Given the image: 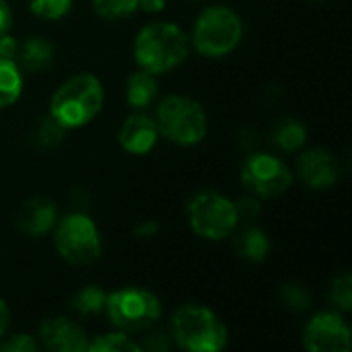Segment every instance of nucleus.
<instances>
[{"instance_id":"obj_1","label":"nucleus","mask_w":352,"mask_h":352,"mask_svg":"<svg viewBox=\"0 0 352 352\" xmlns=\"http://www.w3.org/2000/svg\"><path fill=\"white\" fill-rule=\"evenodd\" d=\"M132 52L140 68L153 74H165L188 60L190 43L188 35L175 23L157 21L138 31Z\"/></svg>"},{"instance_id":"obj_2","label":"nucleus","mask_w":352,"mask_h":352,"mask_svg":"<svg viewBox=\"0 0 352 352\" xmlns=\"http://www.w3.org/2000/svg\"><path fill=\"white\" fill-rule=\"evenodd\" d=\"M103 107V87L95 74L80 72L64 80L50 99V116L66 130H76L95 120Z\"/></svg>"},{"instance_id":"obj_3","label":"nucleus","mask_w":352,"mask_h":352,"mask_svg":"<svg viewBox=\"0 0 352 352\" xmlns=\"http://www.w3.org/2000/svg\"><path fill=\"white\" fill-rule=\"evenodd\" d=\"M171 338L182 351L219 352L227 346L229 332L212 309L188 303L171 318Z\"/></svg>"},{"instance_id":"obj_4","label":"nucleus","mask_w":352,"mask_h":352,"mask_svg":"<svg viewBox=\"0 0 352 352\" xmlns=\"http://www.w3.org/2000/svg\"><path fill=\"white\" fill-rule=\"evenodd\" d=\"M243 37L241 16L223 4L204 8L192 29V43L200 56L225 58L237 50Z\"/></svg>"},{"instance_id":"obj_5","label":"nucleus","mask_w":352,"mask_h":352,"mask_svg":"<svg viewBox=\"0 0 352 352\" xmlns=\"http://www.w3.org/2000/svg\"><path fill=\"white\" fill-rule=\"evenodd\" d=\"M157 128L163 138L177 146H194L206 138L208 118L204 107L186 95L165 97L157 107Z\"/></svg>"},{"instance_id":"obj_6","label":"nucleus","mask_w":352,"mask_h":352,"mask_svg":"<svg viewBox=\"0 0 352 352\" xmlns=\"http://www.w3.org/2000/svg\"><path fill=\"white\" fill-rule=\"evenodd\" d=\"M105 314L116 330L144 332L161 320L163 307L155 293L142 287H122L107 293Z\"/></svg>"},{"instance_id":"obj_7","label":"nucleus","mask_w":352,"mask_h":352,"mask_svg":"<svg viewBox=\"0 0 352 352\" xmlns=\"http://www.w3.org/2000/svg\"><path fill=\"white\" fill-rule=\"evenodd\" d=\"M188 223L198 237L206 241H221L237 229L239 214L233 200L219 192L202 190L188 202Z\"/></svg>"},{"instance_id":"obj_8","label":"nucleus","mask_w":352,"mask_h":352,"mask_svg":"<svg viewBox=\"0 0 352 352\" xmlns=\"http://www.w3.org/2000/svg\"><path fill=\"white\" fill-rule=\"evenodd\" d=\"M54 245L58 254L72 266L95 264L103 243L95 221L85 212H70L54 227Z\"/></svg>"},{"instance_id":"obj_9","label":"nucleus","mask_w":352,"mask_h":352,"mask_svg":"<svg viewBox=\"0 0 352 352\" xmlns=\"http://www.w3.org/2000/svg\"><path fill=\"white\" fill-rule=\"evenodd\" d=\"M243 186L258 198H276L293 186V171L270 153H254L241 165Z\"/></svg>"},{"instance_id":"obj_10","label":"nucleus","mask_w":352,"mask_h":352,"mask_svg":"<svg viewBox=\"0 0 352 352\" xmlns=\"http://www.w3.org/2000/svg\"><path fill=\"white\" fill-rule=\"evenodd\" d=\"M351 336V326L340 314L322 311L307 322L303 344L311 352H349Z\"/></svg>"},{"instance_id":"obj_11","label":"nucleus","mask_w":352,"mask_h":352,"mask_svg":"<svg viewBox=\"0 0 352 352\" xmlns=\"http://www.w3.org/2000/svg\"><path fill=\"white\" fill-rule=\"evenodd\" d=\"M297 175L311 190H330L340 177V165L328 148L316 146L299 157Z\"/></svg>"},{"instance_id":"obj_12","label":"nucleus","mask_w":352,"mask_h":352,"mask_svg":"<svg viewBox=\"0 0 352 352\" xmlns=\"http://www.w3.org/2000/svg\"><path fill=\"white\" fill-rule=\"evenodd\" d=\"M39 340L54 352H85L89 349L87 332L68 318H47L39 326Z\"/></svg>"},{"instance_id":"obj_13","label":"nucleus","mask_w":352,"mask_h":352,"mask_svg":"<svg viewBox=\"0 0 352 352\" xmlns=\"http://www.w3.org/2000/svg\"><path fill=\"white\" fill-rule=\"evenodd\" d=\"M159 136L161 134H159L157 122L142 111H134L122 124L118 140L126 153L142 157V155H148L157 146Z\"/></svg>"},{"instance_id":"obj_14","label":"nucleus","mask_w":352,"mask_h":352,"mask_svg":"<svg viewBox=\"0 0 352 352\" xmlns=\"http://www.w3.org/2000/svg\"><path fill=\"white\" fill-rule=\"evenodd\" d=\"M56 223H58V208L50 198L43 196L29 198L16 214L19 229L31 237L47 235L50 231H54Z\"/></svg>"},{"instance_id":"obj_15","label":"nucleus","mask_w":352,"mask_h":352,"mask_svg":"<svg viewBox=\"0 0 352 352\" xmlns=\"http://www.w3.org/2000/svg\"><path fill=\"white\" fill-rule=\"evenodd\" d=\"M56 60V50L45 37H29L23 45H19L14 62L19 68L27 72H43Z\"/></svg>"},{"instance_id":"obj_16","label":"nucleus","mask_w":352,"mask_h":352,"mask_svg":"<svg viewBox=\"0 0 352 352\" xmlns=\"http://www.w3.org/2000/svg\"><path fill=\"white\" fill-rule=\"evenodd\" d=\"M159 97V80L157 74L140 68L134 72L126 82V101L132 109L142 111L153 105V101Z\"/></svg>"},{"instance_id":"obj_17","label":"nucleus","mask_w":352,"mask_h":352,"mask_svg":"<svg viewBox=\"0 0 352 352\" xmlns=\"http://www.w3.org/2000/svg\"><path fill=\"white\" fill-rule=\"evenodd\" d=\"M270 250H272L270 237L260 227H245L235 239L237 256L248 262H254V264L264 262L270 256Z\"/></svg>"},{"instance_id":"obj_18","label":"nucleus","mask_w":352,"mask_h":352,"mask_svg":"<svg viewBox=\"0 0 352 352\" xmlns=\"http://www.w3.org/2000/svg\"><path fill=\"white\" fill-rule=\"evenodd\" d=\"M272 142L285 153H297L307 142V128L301 120L285 118L274 126Z\"/></svg>"},{"instance_id":"obj_19","label":"nucleus","mask_w":352,"mask_h":352,"mask_svg":"<svg viewBox=\"0 0 352 352\" xmlns=\"http://www.w3.org/2000/svg\"><path fill=\"white\" fill-rule=\"evenodd\" d=\"M23 93V72L14 60L0 58V109L12 105Z\"/></svg>"},{"instance_id":"obj_20","label":"nucleus","mask_w":352,"mask_h":352,"mask_svg":"<svg viewBox=\"0 0 352 352\" xmlns=\"http://www.w3.org/2000/svg\"><path fill=\"white\" fill-rule=\"evenodd\" d=\"M105 303H107V293L97 287V285H87L82 287L72 299H70V307L87 318V316H99L105 311Z\"/></svg>"},{"instance_id":"obj_21","label":"nucleus","mask_w":352,"mask_h":352,"mask_svg":"<svg viewBox=\"0 0 352 352\" xmlns=\"http://www.w3.org/2000/svg\"><path fill=\"white\" fill-rule=\"evenodd\" d=\"M91 352H140V344L136 340H132L128 336V332H109V334H101L95 340L89 342Z\"/></svg>"},{"instance_id":"obj_22","label":"nucleus","mask_w":352,"mask_h":352,"mask_svg":"<svg viewBox=\"0 0 352 352\" xmlns=\"http://www.w3.org/2000/svg\"><path fill=\"white\" fill-rule=\"evenodd\" d=\"M93 8L101 19L120 21L138 10V0H93Z\"/></svg>"},{"instance_id":"obj_23","label":"nucleus","mask_w":352,"mask_h":352,"mask_svg":"<svg viewBox=\"0 0 352 352\" xmlns=\"http://www.w3.org/2000/svg\"><path fill=\"white\" fill-rule=\"evenodd\" d=\"M328 301L340 309V311H351L352 309V280L349 272H342L340 276H336L330 285L328 291Z\"/></svg>"},{"instance_id":"obj_24","label":"nucleus","mask_w":352,"mask_h":352,"mask_svg":"<svg viewBox=\"0 0 352 352\" xmlns=\"http://www.w3.org/2000/svg\"><path fill=\"white\" fill-rule=\"evenodd\" d=\"M64 134H66V128H62L52 116H47V118H43V120L35 126L33 138H35V142H37L39 146L50 148V146L60 144L62 138H64Z\"/></svg>"},{"instance_id":"obj_25","label":"nucleus","mask_w":352,"mask_h":352,"mask_svg":"<svg viewBox=\"0 0 352 352\" xmlns=\"http://www.w3.org/2000/svg\"><path fill=\"white\" fill-rule=\"evenodd\" d=\"M29 8L39 19L56 21L70 12L72 0H29Z\"/></svg>"},{"instance_id":"obj_26","label":"nucleus","mask_w":352,"mask_h":352,"mask_svg":"<svg viewBox=\"0 0 352 352\" xmlns=\"http://www.w3.org/2000/svg\"><path fill=\"white\" fill-rule=\"evenodd\" d=\"M280 301L291 309V311H305L311 305V295L305 285L299 283H289L280 289Z\"/></svg>"},{"instance_id":"obj_27","label":"nucleus","mask_w":352,"mask_h":352,"mask_svg":"<svg viewBox=\"0 0 352 352\" xmlns=\"http://www.w3.org/2000/svg\"><path fill=\"white\" fill-rule=\"evenodd\" d=\"M37 349H39V342L29 334H14L0 344L2 352H33Z\"/></svg>"},{"instance_id":"obj_28","label":"nucleus","mask_w":352,"mask_h":352,"mask_svg":"<svg viewBox=\"0 0 352 352\" xmlns=\"http://www.w3.org/2000/svg\"><path fill=\"white\" fill-rule=\"evenodd\" d=\"M151 330V328H148ZM173 344V338L165 332V330H151L146 336H144V342L140 344V349L151 352H165L171 349Z\"/></svg>"},{"instance_id":"obj_29","label":"nucleus","mask_w":352,"mask_h":352,"mask_svg":"<svg viewBox=\"0 0 352 352\" xmlns=\"http://www.w3.org/2000/svg\"><path fill=\"white\" fill-rule=\"evenodd\" d=\"M235 206H237V214H239V219L243 217V219H248V221H252V219H256L260 212H262V204H260V200H258V196H243L239 202H235Z\"/></svg>"},{"instance_id":"obj_30","label":"nucleus","mask_w":352,"mask_h":352,"mask_svg":"<svg viewBox=\"0 0 352 352\" xmlns=\"http://www.w3.org/2000/svg\"><path fill=\"white\" fill-rule=\"evenodd\" d=\"M16 52H19V41L10 33H2L0 35V58L14 60Z\"/></svg>"},{"instance_id":"obj_31","label":"nucleus","mask_w":352,"mask_h":352,"mask_svg":"<svg viewBox=\"0 0 352 352\" xmlns=\"http://www.w3.org/2000/svg\"><path fill=\"white\" fill-rule=\"evenodd\" d=\"M159 233V223L157 221H142L134 227V235L138 239H151Z\"/></svg>"},{"instance_id":"obj_32","label":"nucleus","mask_w":352,"mask_h":352,"mask_svg":"<svg viewBox=\"0 0 352 352\" xmlns=\"http://www.w3.org/2000/svg\"><path fill=\"white\" fill-rule=\"evenodd\" d=\"M12 27V10L10 4L6 0H0V35L8 33V29Z\"/></svg>"},{"instance_id":"obj_33","label":"nucleus","mask_w":352,"mask_h":352,"mask_svg":"<svg viewBox=\"0 0 352 352\" xmlns=\"http://www.w3.org/2000/svg\"><path fill=\"white\" fill-rule=\"evenodd\" d=\"M138 8L144 12H161L165 8V0H138Z\"/></svg>"},{"instance_id":"obj_34","label":"nucleus","mask_w":352,"mask_h":352,"mask_svg":"<svg viewBox=\"0 0 352 352\" xmlns=\"http://www.w3.org/2000/svg\"><path fill=\"white\" fill-rule=\"evenodd\" d=\"M8 324H10V311H8V305L0 299V338L6 334Z\"/></svg>"}]
</instances>
